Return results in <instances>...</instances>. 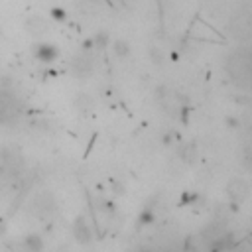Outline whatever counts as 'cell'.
Listing matches in <instances>:
<instances>
[{
    "instance_id": "obj_1",
    "label": "cell",
    "mask_w": 252,
    "mask_h": 252,
    "mask_svg": "<svg viewBox=\"0 0 252 252\" xmlns=\"http://www.w3.org/2000/svg\"><path fill=\"white\" fill-rule=\"evenodd\" d=\"M54 209H56V203H54L52 193H39V195L34 199V207H32L34 215H38V217L45 219V217L52 215V211H54Z\"/></svg>"
},
{
    "instance_id": "obj_2",
    "label": "cell",
    "mask_w": 252,
    "mask_h": 252,
    "mask_svg": "<svg viewBox=\"0 0 252 252\" xmlns=\"http://www.w3.org/2000/svg\"><path fill=\"white\" fill-rule=\"evenodd\" d=\"M227 193H229L233 203L240 205L242 201L248 197V183L244 179H240V177H233L229 181V185H227Z\"/></svg>"
},
{
    "instance_id": "obj_3",
    "label": "cell",
    "mask_w": 252,
    "mask_h": 252,
    "mask_svg": "<svg viewBox=\"0 0 252 252\" xmlns=\"http://www.w3.org/2000/svg\"><path fill=\"white\" fill-rule=\"evenodd\" d=\"M73 236L81 242V244H89L91 238H93V233H91V227L87 225V221L83 217H77L75 223H73Z\"/></svg>"
},
{
    "instance_id": "obj_4",
    "label": "cell",
    "mask_w": 252,
    "mask_h": 252,
    "mask_svg": "<svg viewBox=\"0 0 252 252\" xmlns=\"http://www.w3.org/2000/svg\"><path fill=\"white\" fill-rule=\"evenodd\" d=\"M36 58L39 61H43V63H52V61H56L59 58V49L56 45H52V43H39L36 47Z\"/></svg>"
},
{
    "instance_id": "obj_5",
    "label": "cell",
    "mask_w": 252,
    "mask_h": 252,
    "mask_svg": "<svg viewBox=\"0 0 252 252\" xmlns=\"http://www.w3.org/2000/svg\"><path fill=\"white\" fill-rule=\"evenodd\" d=\"M71 71H73V75H77V77H87V75H91V71H93V59L87 58V56L75 58L73 63H71Z\"/></svg>"
},
{
    "instance_id": "obj_6",
    "label": "cell",
    "mask_w": 252,
    "mask_h": 252,
    "mask_svg": "<svg viewBox=\"0 0 252 252\" xmlns=\"http://www.w3.org/2000/svg\"><path fill=\"white\" fill-rule=\"evenodd\" d=\"M177 156H179V158H181V162H183V164H187V166L195 164V162H197V158H199L197 146H195L193 142H187V144H183V146L177 150Z\"/></svg>"
},
{
    "instance_id": "obj_7",
    "label": "cell",
    "mask_w": 252,
    "mask_h": 252,
    "mask_svg": "<svg viewBox=\"0 0 252 252\" xmlns=\"http://www.w3.org/2000/svg\"><path fill=\"white\" fill-rule=\"evenodd\" d=\"M113 52L118 58H128L130 56V43L126 39H115L113 41Z\"/></svg>"
},
{
    "instance_id": "obj_8",
    "label": "cell",
    "mask_w": 252,
    "mask_h": 252,
    "mask_svg": "<svg viewBox=\"0 0 252 252\" xmlns=\"http://www.w3.org/2000/svg\"><path fill=\"white\" fill-rule=\"evenodd\" d=\"M93 45L97 47V49H105V47H109V43H111V36L103 30V32H97L93 38Z\"/></svg>"
},
{
    "instance_id": "obj_9",
    "label": "cell",
    "mask_w": 252,
    "mask_h": 252,
    "mask_svg": "<svg viewBox=\"0 0 252 252\" xmlns=\"http://www.w3.org/2000/svg\"><path fill=\"white\" fill-rule=\"evenodd\" d=\"M24 246L28 248V250H41L43 248V240H41V236L39 234H28L26 238H24Z\"/></svg>"
},
{
    "instance_id": "obj_10",
    "label": "cell",
    "mask_w": 252,
    "mask_h": 252,
    "mask_svg": "<svg viewBox=\"0 0 252 252\" xmlns=\"http://www.w3.org/2000/svg\"><path fill=\"white\" fill-rule=\"evenodd\" d=\"M156 221V213L152 207H146L140 215H138V225H152Z\"/></svg>"
},
{
    "instance_id": "obj_11",
    "label": "cell",
    "mask_w": 252,
    "mask_h": 252,
    "mask_svg": "<svg viewBox=\"0 0 252 252\" xmlns=\"http://www.w3.org/2000/svg\"><path fill=\"white\" fill-rule=\"evenodd\" d=\"M150 59H152V63L156 65H164L166 63V56L160 47H150Z\"/></svg>"
},
{
    "instance_id": "obj_12",
    "label": "cell",
    "mask_w": 252,
    "mask_h": 252,
    "mask_svg": "<svg viewBox=\"0 0 252 252\" xmlns=\"http://www.w3.org/2000/svg\"><path fill=\"white\" fill-rule=\"evenodd\" d=\"M225 126H227L229 130H238V128L242 126V120H240L238 116H234V115H229V116L225 118Z\"/></svg>"
},
{
    "instance_id": "obj_13",
    "label": "cell",
    "mask_w": 252,
    "mask_h": 252,
    "mask_svg": "<svg viewBox=\"0 0 252 252\" xmlns=\"http://www.w3.org/2000/svg\"><path fill=\"white\" fill-rule=\"evenodd\" d=\"M199 199H201L199 193H183V197H181V205H195Z\"/></svg>"
},
{
    "instance_id": "obj_14",
    "label": "cell",
    "mask_w": 252,
    "mask_h": 252,
    "mask_svg": "<svg viewBox=\"0 0 252 252\" xmlns=\"http://www.w3.org/2000/svg\"><path fill=\"white\" fill-rule=\"evenodd\" d=\"M77 105H79L81 109H85V111H87V109L93 105V100H91V97H87V95H83V93H81V95L77 97Z\"/></svg>"
},
{
    "instance_id": "obj_15",
    "label": "cell",
    "mask_w": 252,
    "mask_h": 252,
    "mask_svg": "<svg viewBox=\"0 0 252 252\" xmlns=\"http://www.w3.org/2000/svg\"><path fill=\"white\" fill-rule=\"evenodd\" d=\"M28 26L32 28V32H36V30H39V28L43 26V20H41V18H38V16H32V18L28 20Z\"/></svg>"
},
{
    "instance_id": "obj_16",
    "label": "cell",
    "mask_w": 252,
    "mask_h": 252,
    "mask_svg": "<svg viewBox=\"0 0 252 252\" xmlns=\"http://www.w3.org/2000/svg\"><path fill=\"white\" fill-rule=\"evenodd\" d=\"M49 14H52L58 22H63V20H65V12H63L61 8H52V12H49Z\"/></svg>"
},
{
    "instance_id": "obj_17",
    "label": "cell",
    "mask_w": 252,
    "mask_h": 252,
    "mask_svg": "<svg viewBox=\"0 0 252 252\" xmlns=\"http://www.w3.org/2000/svg\"><path fill=\"white\" fill-rule=\"evenodd\" d=\"M174 140H175V134H174V132H166V134L162 136V144H164V146H172Z\"/></svg>"
},
{
    "instance_id": "obj_18",
    "label": "cell",
    "mask_w": 252,
    "mask_h": 252,
    "mask_svg": "<svg viewBox=\"0 0 252 252\" xmlns=\"http://www.w3.org/2000/svg\"><path fill=\"white\" fill-rule=\"evenodd\" d=\"M2 233H4V223L0 221V234H2Z\"/></svg>"
}]
</instances>
